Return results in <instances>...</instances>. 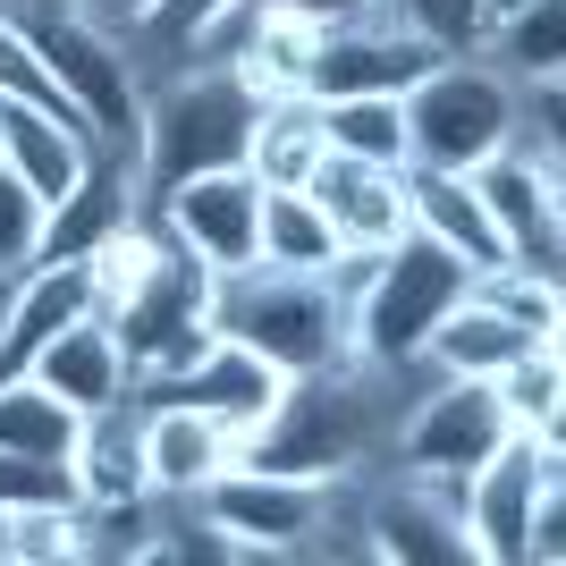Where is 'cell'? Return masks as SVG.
Wrapping results in <instances>:
<instances>
[{"label":"cell","mask_w":566,"mask_h":566,"mask_svg":"<svg viewBox=\"0 0 566 566\" xmlns=\"http://www.w3.org/2000/svg\"><path fill=\"white\" fill-rule=\"evenodd\" d=\"M280 18H296V25H313V34H331V25H355L364 18V0H271Z\"/></svg>","instance_id":"e575fe53"},{"label":"cell","mask_w":566,"mask_h":566,"mask_svg":"<svg viewBox=\"0 0 566 566\" xmlns=\"http://www.w3.org/2000/svg\"><path fill=\"white\" fill-rule=\"evenodd\" d=\"M136 415H144V482H153V499H195L220 465H237V431L212 423L203 406L153 398Z\"/></svg>","instance_id":"2e32d148"},{"label":"cell","mask_w":566,"mask_h":566,"mask_svg":"<svg viewBox=\"0 0 566 566\" xmlns=\"http://www.w3.org/2000/svg\"><path fill=\"white\" fill-rule=\"evenodd\" d=\"M364 9H380V18H389V9H398V0H364Z\"/></svg>","instance_id":"ab89813d"},{"label":"cell","mask_w":566,"mask_h":566,"mask_svg":"<svg viewBox=\"0 0 566 566\" xmlns=\"http://www.w3.org/2000/svg\"><path fill=\"white\" fill-rule=\"evenodd\" d=\"M482 60L516 76V85H542V76H566V0H533L507 25L482 34Z\"/></svg>","instance_id":"4dcf8cb0"},{"label":"cell","mask_w":566,"mask_h":566,"mask_svg":"<svg viewBox=\"0 0 566 566\" xmlns=\"http://www.w3.org/2000/svg\"><path fill=\"white\" fill-rule=\"evenodd\" d=\"M524 347H533V331H524V322H507V313H499L491 296L465 280V296L431 322V338H423V355H415V364H423V373H440V380H499Z\"/></svg>","instance_id":"d6986e66"},{"label":"cell","mask_w":566,"mask_h":566,"mask_svg":"<svg viewBox=\"0 0 566 566\" xmlns=\"http://www.w3.org/2000/svg\"><path fill=\"white\" fill-rule=\"evenodd\" d=\"M76 18H94V25H111V34H136V18H144V0H69Z\"/></svg>","instance_id":"d590c367"},{"label":"cell","mask_w":566,"mask_h":566,"mask_svg":"<svg viewBox=\"0 0 566 566\" xmlns=\"http://www.w3.org/2000/svg\"><path fill=\"white\" fill-rule=\"evenodd\" d=\"M212 331L254 347L262 364H280L287 380L331 373V364H355L347 355V313H338L331 280L322 271H229L212 280Z\"/></svg>","instance_id":"277c9868"},{"label":"cell","mask_w":566,"mask_h":566,"mask_svg":"<svg viewBox=\"0 0 566 566\" xmlns=\"http://www.w3.org/2000/svg\"><path fill=\"white\" fill-rule=\"evenodd\" d=\"M305 195L322 203L338 254H347V245L355 254H389V245L415 237V220H406V169H373V161H347V153H322Z\"/></svg>","instance_id":"9a60e30c"},{"label":"cell","mask_w":566,"mask_h":566,"mask_svg":"<svg viewBox=\"0 0 566 566\" xmlns=\"http://www.w3.org/2000/svg\"><path fill=\"white\" fill-rule=\"evenodd\" d=\"M0 566H85V499L0 507Z\"/></svg>","instance_id":"f1b7e54d"},{"label":"cell","mask_w":566,"mask_h":566,"mask_svg":"<svg viewBox=\"0 0 566 566\" xmlns=\"http://www.w3.org/2000/svg\"><path fill=\"white\" fill-rule=\"evenodd\" d=\"M322 144L347 153V161H373V169H415L398 94H338V102H322Z\"/></svg>","instance_id":"83f0119b"},{"label":"cell","mask_w":566,"mask_h":566,"mask_svg":"<svg viewBox=\"0 0 566 566\" xmlns=\"http://www.w3.org/2000/svg\"><path fill=\"white\" fill-rule=\"evenodd\" d=\"M111 331H118V355H127V398L187 373L212 347V271L187 245H161V262L111 305Z\"/></svg>","instance_id":"52a82bcc"},{"label":"cell","mask_w":566,"mask_h":566,"mask_svg":"<svg viewBox=\"0 0 566 566\" xmlns=\"http://www.w3.org/2000/svg\"><path fill=\"white\" fill-rule=\"evenodd\" d=\"M262 102L237 85L229 60H187L169 76H144V127H136V187L144 203L195 169H245Z\"/></svg>","instance_id":"7a4b0ae2"},{"label":"cell","mask_w":566,"mask_h":566,"mask_svg":"<svg viewBox=\"0 0 566 566\" xmlns=\"http://www.w3.org/2000/svg\"><path fill=\"white\" fill-rule=\"evenodd\" d=\"M313 51H322V34H313V25H296V18H280V9L262 0V9H254V25L237 34L229 69H237V85H245L254 102H280V94H305Z\"/></svg>","instance_id":"cb8c5ba5"},{"label":"cell","mask_w":566,"mask_h":566,"mask_svg":"<svg viewBox=\"0 0 566 566\" xmlns=\"http://www.w3.org/2000/svg\"><path fill=\"white\" fill-rule=\"evenodd\" d=\"M25 373L43 380L60 406H76V415H94V406H118L127 398V355H118V331H111V313H85V322H69V331L51 338Z\"/></svg>","instance_id":"44dd1931"},{"label":"cell","mask_w":566,"mask_h":566,"mask_svg":"<svg viewBox=\"0 0 566 566\" xmlns=\"http://www.w3.org/2000/svg\"><path fill=\"white\" fill-rule=\"evenodd\" d=\"M195 507L237 542V558H313L331 549V533H355V499L347 482H305V473H271V465H220Z\"/></svg>","instance_id":"5b68a950"},{"label":"cell","mask_w":566,"mask_h":566,"mask_svg":"<svg viewBox=\"0 0 566 566\" xmlns=\"http://www.w3.org/2000/svg\"><path fill=\"white\" fill-rule=\"evenodd\" d=\"M43 9H69V0H0V18H43Z\"/></svg>","instance_id":"74e56055"},{"label":"cell","mask_w":566,"mask_h":566,"mask_svg":"<svg viewBox=\"0 0 566 566\" xmlns=\"http://www.w3.org/2000/svg\"><path fill=\"white\" fill-rule=\"evenodd\" d=\"M549 482H566V440H533V431H507L499 457H482L465 473L473 566H524V516Z\"/></svg>","instance_id":"30bf717a"},{"label":"cell","mask_w":566,"mask_h":566,"mask_svg":"<svg viewBox=\"0 0 566 566\" xmlns=\"http://www.w3.org/2000/svg\"><path fill=\"white\" fill-rule=\"evenodd\" d=\"M0 111H9V102H0Z\"/></svg>","instance_id":"60d3db41"},{"label":"cell","mask_w":566,"mask_h":566,"mask_svg":"<svg viewBox=\"0 0 566 566\" xmlns=\"http://www.w3.org/2000/svg\"><path fill=\"white\" fill-rule=\"evenodd\" d=\"M0 322H9V271H0Z\"/></svg>","instance_id":"f35d334b"},{"label":"cell","mask_w":566,"mask_h":566,"mask_svg":"<svg viewBox=\"0 0 566 566\" xmlns=\"http://www.w3.org/2000/svg\"><path fill=\"white\" fill-rule=\"evenodd\" d=\"M254 262L262 271H331L338 237L322 220L305 187H262V229H254Z\"/></svg>","instance_id":"484cf974"},{"label":"cell","mask_w":566,"mask_h":566,"mask_svg":"<svg viewBox=\"0 0 566 566\" xmlns=\"http://www.w3.org/2000/svg\"><path fill=\"white\" fill-rule=\"evenodd\" d=\"M406 373H380V364H331V373L287 380L271 423L245 440V465L271 473H305V482H355L364 457H389V423H398V389Z\"/></svg>","instance_id":"6da1fadb"},{"label":"cell","mask_w":566,"mask_h":566,"mask_svg":"<svg viewBox=\"0 0 566 566\" xmlns=\"http://www.w3.org/2000/svg\"><path fill=\"white\" fill-rule=\"evenodd\" d=\"M440 60H449V51L431 43V34H415V25L364 9L355 25H331V34H322L305 94L313 102H338V94H406V85H415L423 69H440Z\"/></svg>","instance_id":"4fadbf2b"},{"label":"cell","mask_w":566,"mask_h":566,"mask_svg":"<svg viewBox=\"0 0 566 566\" xmlns=\"http://www.w3.org/2000/svg\"><path fill=\"white\" fill-rule=\"evenodd\" d=\"M415 398L398 406V423H389V465L398 473H431V482H457L465 491V473L482 465V457H499V440H507V406H499L491 380H440L415 364Z\"/></svg>","instance_id":"ba28073f"},{"label":"cell","mask_w":566,"mask_h":566,"mask_svg":"<svg viewBox=\"0 0 566 566\" xmlns=\"http://www.w3.org/2000/svg\"><path fill=\"white\" fill-rule=\"evenodd\" d=\"M18 34L34 43L43 76L60 85L76 118H85V136L118 161H136V127H144V76L127 60V34L111 25L76 18V9H43V18H18Z\"/></svg>","instance_id":"8992f818"},{"label":"cell","mask_w":566,"mask_h":566,"mask_svg":"<svg viewBox=\"0 0 566 566\" xmlns=\"http://www.w3.org/2000/svg\"><path fill=\"white\" fill-rule=\"evenodd\" d=\"M94 153H102V144L85 136L76 118H60V111H34V102H9V111H0V161L18 169L43 203L76 195V178L94 169Z\"/></svg>","instance_id":"7402d4cb"},{"label":"cell","mask_w":566,"mask_h":566,"mask_svg":"<svg viewBox=\"0 0 566 566\" xmlns=\"http://www.w3.org/2000/svg\"><path fill=\"white\" fill-rule=\"evenodd\" d=\"M322 102L313 94H280L254 111V136H245V169H254V187H305L313 169H322Z\"/></svg>","instance_id":"603a6c76"},{"label":"cell","mask_w":566,"mask_h":566,"mask_svg":"<svg viewBox=\"0 0 566 566\" xmlns=\"http://www.w3.org/2000/svg\"><path fill=\"white\" fill-rule=\"evenodd\" d=\"M355 533L364 558H398V566H473V533H465V491L431 482V473H380L355 499Z\"/></svg>","instance_id":"9c48e42d"},{"label":"cell","mask_w":566,"mask_h":566,"mask_svg":"<svg viewBox=\"0 0 566 566\" xmlns=\"http://www.w3.org/2000/svg\"><path fill=\"white\" fill-rule=\"evenodd\" d=\"M280 389H287V373H280V364H262L254 347H237V338H220V331H212V347L195 355L187 373H169V380H153V389H136V406H153V398L203 406L212 423H229V431H237V449H245V440H254V431L271 423Z\"/></svg>","instance_id":"5bb4252c"},{"label":"cell","mask_w":566,"mask_h":566,"mask_svg":"<svg viewBox=\"0 0 566 566\" xmlns=\"http://www.w3.org/2000/svg\"><path fill=\"white\" fill-rule=\"evenodd\" d=\"M144 212V187H136V161H118V153H94V169L76 178V195H60L43 220V262H85L111 229Z\"/></svg>","instance_id":"ffe728a7"},{"label":"cell","mask_w":566,"mask_h":566,"mask_svg":"<svg viewBox=\"0 0 566 566\" xmlns=\"http://www.w3.org/2000/svg\"><path fill=\"white\" fill-rule=\"evenodd\" d=\"M69 440H76V406H60L34 373L0 380V449H9V457L69 465Z\"/></svg>","instance_id":"f546056e"},{"label":"cell","mask_w":566,"mask_h":566,"mask_svg":"<svg viewBox=\"0 0 566 566\" xmlns=\"http://www.w3.org/2000/svg\"><path fill=\"white\" fill-rule=\"evenodd\" d=\"M389 18L415 25V34H431L440 51H473V43H482V25H473V0H398Z\"/></svg>","instance_id":"d6a6232c"},{"label":"cell","mask_w":566,"mask_h":566,"mask_svg":"<svg viewBox=\"0 0 566 566\" xmlns=\"http://www.w3.org/2000/svg\"><path fill=\"white\" fill-rule=\"evenodd\" d=\"M406 220H415V237L440 245L465 280H482V271L507 262V245H499V229H491V212H482L473 178H457V169H406Z\"/></svg>","instance_id":"e0dca14e"},{"label":"cell","mask_w":566,"mask_h":566,"mask_svg":"<svg viewBox=\"0 0 566 566\" xmlns=\"http://www.w3.org/2000/svg\"><path fill=\"white\" fill-rule=\"evenodd\" d=\"M507 423L533 431V440H566V338H533V347L491 380Z\"/></svg>","instance_id":"4316f807"},{"label":"cell","mask_w":566,"mask_h":566,"mask_svg":"<svg viewBox=\"0 0 566 566\" xmlns=\"http://www.w3.org/2000/svg\"><path fill=\"white\" fill-rule=\"evenodd\" d=\"M229 9L237 0H144V18H136V34H127V60H136V76H153V69H187V60H203L212 51V34L229 25Z\"/></svg>","instance_id":"d4e9b609"},{"label":"cell","mask_w":566,"mask_h":566,"mask_svg":"<svg viewBox=\"0 0 566 566\" xmlns=\"http://www.w3.org/2000/svg\"><path fill=\"white\" fill-rule=\"evenodd\" d=\"M516 9H533V0H473V25L491 34V25H507V18H516ZM473 51H482V43H473Z\"/></svg>","instance_id":"8d00e7d4"},{"label":"cell","mask_w":566,"mask_h":566,"mask_svg":"<svg viewBox=\"0 0 566 566\" xmlns=\"http://www.w3.org/2000/svg\"><path fill=\"white\" fill-rule=\"evenodd\" d=\"M69 491L85 499V507H127V499H153V482H144V415H136V398L76 415Z\"/></svg>","instance_id":"ac0fdd59"},{"label":"cell","mask_w":566,"mask_h":566,"mask_svg":"<svg viewBox=\"0 0 566 566\" xmlns=\"http://www.w3.org/2000/svg\"><path fill=\"white\" fill-rule=\"evenodd\" d=\"M566 558V482H549L524 516V566H558Z\"/></svg>","instance_id":"836d02e7"},{"label":"cell","mask_w":566,"mask_h":566,"mask_svg":"<svg viewBox=\"0 0 566 566\" xmlns=\"http://www.w3.org/2000/svg\"><path fill=\"white\" fill-rule=\"evenodd\" d=\"M398 111H406V153H415V169H457V178H473L491 153L516 144L524 85L499 69V60H482V51H449L440 69H423L398 94Z\"/></svg>","instance_id":"3957f363"},{"label":"cell","mask_w":566,"mask_h":566,"mask_svg":"<svg viewBox=\"0 0 566 566\" xmlns=\"http://www.w3.org/2000/svg\"><path fill=\"white\" fill-rule=\"evenodd\" d=\"M43 220H51V203L0 161V271H9V280H18L25 262H43Z\"/></svg>","instance_id":"1f68e13d"},{"label":"cell","mask_w":566,"mask_h":566,"mask_svg":"<svg viewBox=\"0 0 566 566\" xmlns=\"http://www.w3.org/2000/svg\"><path fill=\"white\" fill-rule=\"evenodd\" d=\"M473 195L491 212L499 245H507V271H542L566 280V169H542L533 153H491L473 169Z\"/></svg>","instance_id":"8fae6325"},{"label":"cell","mask_w":566,"mask_h":566,"mask_svg":"<svg viewBox=\"0 0 566 566\" xmlns=\"http://www.w3.org/2000/svg\"><path fill=\"white\" fill-rule=\"evenodd\" d=\"M153 220H161V237L187 245L212 280H229V271H254L262 187H254V169H195V178L153 195Z\"/></svg>","instance_id":"7c38bea8"}]
</instances>
